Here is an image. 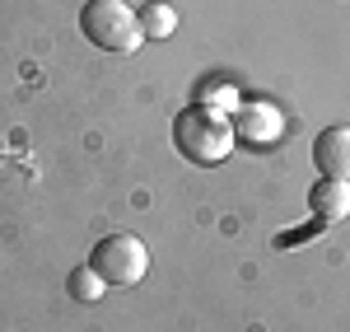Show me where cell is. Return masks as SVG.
<instances>
[{
    "instance_id": "cell-6",
    "label": "cell",
    "mask_w": 350,
    "mask_h": 332,
    "mask_svg": "<svg viewBox=\"0 0 350 332\" xmlns=\"http://www.w3.org/2000/svg\"><path fill=\"white\" fill-rule=\"evenodd\" d=\"M140 28H145V38H168V33L178 28V10L163 5V0H154V5L140 10Z\"/></svg>"
},
{
    "instance_id": "cell-7",
    "label": "cell",
    "mask_w": 350,
    "mask_h": 332,
    "mask_svg": "<svg viewBox=\"0 0 350 332\" xmlns=\"http://www.w3.org/2000/svg\"><path fill=\"white\" fill-rule=\"evenodd\" d=\"M70 290H75V300H98V295H103V277H98L94 267H80V272L70 277Z\"/></svg>"
},
{
    "instance_id": "cell-5",
    "label": "cell",
    "mask_w": 350,
    "mask_h": 332,
    "mask_svg": "<svg viewBox=\"0 0 350 332\" xmlns=\"http://www.w3.org/2000/svg\"><path fill=\"white\" fill-rule=\"evenodd\" d=\"M308 206H313V220L318 225H341L350 216V183H341V178H318L313 192H308Z\"/></svg>"
},
{
    "instance_id": "cell-1",
    "label": "cell",
    "mask_w": 350,
    "mask_h": 332,
    "mask_svg": "<svg viewBox=\"0 0 350 332\" xmlns=\"http://www.w3.org/2000/svg\"><path fill=\"white\" fill-rule=\"evenodd\" d=\"M234 122L224 117V112L206 108V103H196V108H183L173 117V145H178V155L196 168H215L229 159V150H234Z\"/></svg>"
},
{
    "instance_id": "cell-2",
    "label": "cell",
    "mask_w": 350,
    "mask_h": 332,
    "mask_svg": "<svg viewBox=\"0 0 350 332\" xmlns=\"http://www.w3.org/2000/svg\"><path fill=\"white\" fill-rule=\"evenodd\" d=\"M80 28L98 52H112V56H131L145 42L140 14H135L126 0H89L80 10Z\"/></svg>"
},
{
    "instance_id": "cell-3",
    "label": "cell",
    "mask_w": 350,
    "mask_h": 332,
    "mask_svg": "<svg viewBox=\"0 0 350 332\" xmlns=\"http://www.w3.org/2000/svg\"><path fill=\"white\" fill-rule=\"evenodd\" d=\"M89 267L103 277V285H135V281H145V272H150V253H145V244L135 234H108L94 248Z\"/></svg>"
},
{
    "instance_id": "cell-4",
    "label": "cell",
    "mask_w": 350,
    "mask_h": 332,
    "mask_svg": "<svg viewBox=\"0 0 350 332\" xmlns=\"http://www.w3.org/2000/svg\"><path fill=\"white\" fill-rule=\"evenodd\" d=\"M313 164L323 178H341L350 183V127H327L313 140Z\"/></svg>"
}]
</instances>
